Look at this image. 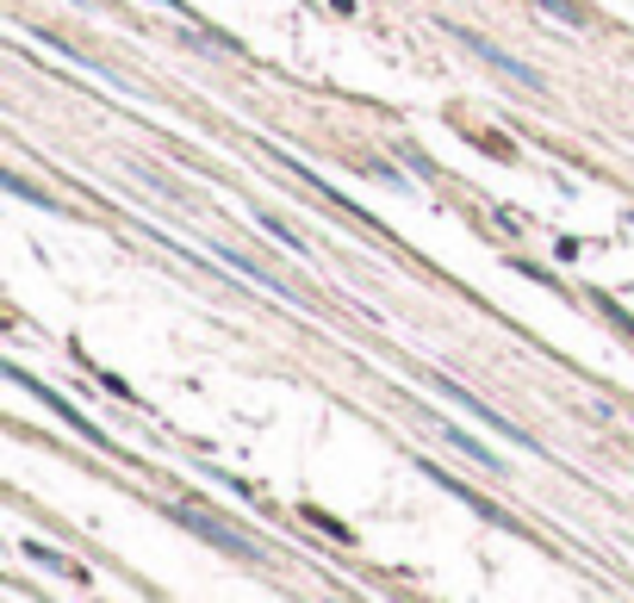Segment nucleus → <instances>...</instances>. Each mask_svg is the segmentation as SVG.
<instances>
[{"label": "nucleus", "instance_id": "nucleus-3", "mask_svg": "<svg viewBox=\"0 0 634 603\" xmlns=\"http://www.w3.org/2000/svg\"><path fill=\"white\" fill-rule=\"evenodd\" d=\"M442 436H448V442H454V448H461L466 461H480V467H498V454H492V448H485V442H473V436H466V429L442 424Z\"/></svg>", "mask_w": 634, "mask_h": 603}, {"label": "nucleus", "instance_id": "nucleus-2", "mask_svg": "<svg viewBox=\"0 0 634 603\" xmlns=\"http://www.w3.org/2000/svg\"><path fill=\"white\" fill-rule=\"evenodd\" d=\"M461 44H466V50H480L485 62H498L504 76H517L522 88H541V76H535V69H529V62H517V57H504L498 44H485V38H473V32H461Z\"/></svg>", "mask_w": 634, "mask_h": 603}, {"label": "nucleus", "instance_id": "nucleus-1", "mask_svg": "<svg viewBox=\"0 0 634 603\" xmlns=\"http://www.w3.org/2000/svg\"><path fill=\"white\" fill-rule=\"evenodd\" d=\"M7 373H13V380H20V386H32V392H38L44 405L57 410V417H62V424H69V429H81V436H88V442H94V436H100V429H94V424H88V417H81V410H76V405H69V398H62V392H50V386H38V380H32V373H25V368H7Z\"/></svg>", "mask_w": 634, "mask_h": 603}]
</instances>
